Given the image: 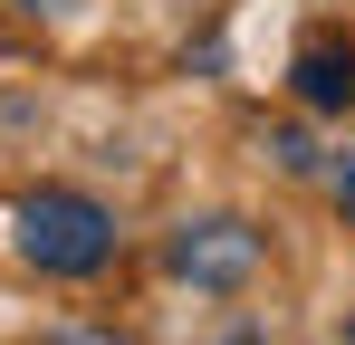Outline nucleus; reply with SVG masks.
I'll return each instance as SVG.
<instances>
[{
    "instance_id": "f257e3e1",
    "label": "nucleus",
    "mask_w": 355,
    "mask_h": 345,
    "mask_svg": "<svg viewBox=\"0 0 355 345\" xmlns=\"http://www.w3.org/2000/svg\"><path fill=\"white\" fill-rule=\"evenodd\" d=\"M10 240H19V259L39 278H96L116 259V211L87 202V192H29L10 211Z\"/></svg>"
},
{
    "instance_id": "f03ea898",
    "label": "nucleus",
    "mask_w": 355,
    "mask_h": 345,
    "mask_svg": "<svg viewBox=\"0 0 355 345\" xmlns=\"http://www.w3.org/2000/svg\"><path fill=\"white\" fill-rule=\"evenodd\" d=\"M259 269V230L250 221H182L173 230V278L192 288H240Z\"/></svg>"
},
{
    "instance_id": "7ed1b4c3",
    "label": "nucleus",
    "mask_w": 355,
    "mask_h": 345,
    "mask_svg": "<svg viewBox=\"0 0 355 345\" xmlns=\"http://www.w3.org/2000/svg\"><path fill=\"white\" fill-rule=\"evenodd\" d=\"M288 87H297V106H317V115L355 106V48H346V39H297Z\"/></svg>"
},
{
    "instance_id": "20e7f679",
    "label": "nucleus",
    "mask_w": 355,
    "mask_h": 345,
    "mask_svg": "<svg viewBox=\"0 0 355 345\" xmlns=\"http://www.w3.org/2000/svg\"><path fill=\"white\" fill-rule=\"evenodd\" d=\"M336 211L355 221V163H336Z\"/></svg>"
},
{
    "instance_id": "39448f33",
    "label": "nucleus",
    "mask_w": 355,
    "mask_h": 345,
    "mask_svg": "<svg viewBox=\"0 0 355 345\" xmlns=\"http://www.w3.org/2000/svg\"><path fill=\"white\" fill-rule=\"evenodd\" d=\"M19 10H49V19H67V10H77V0H19Z\"/></svg>"
},
{
    "instance_id": "423d86ee",
    "label": "nucleus",
    "mask_w": 355,
    "mask_h": 345,
    "mask_svg": "<svg viewBox=\"0 0 355 345\" xmlns=\"http://www.w3.org/2000/svg\"><path fill=\"white\" fill-rule=\"evenodd\" d=\"M346 336H355V317H346Z\"/></svg>"
}]
</instances>
